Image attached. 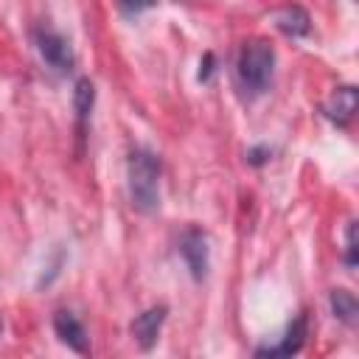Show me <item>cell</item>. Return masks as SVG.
<instances>
[{
	"instance_id": "5b68a950",
	"label": "cell",
	"mask_w": 359,
	"mask_h": 359,
	"mask_svg": "<svg viewBox=\"0 0 359 359\" xmlns=\"http://www.w3.org/2000/svg\"><path fill=\"white\" fill-rule=\"evenodd\" d=\"M53 328H56V334H59V339L67 345V348H73L76 353H87L90 351V345H87V334H84V325L76 320V314L73 311H56V317H53Z\"/></svg>"
},
{
	"instance_id": "7c38bea8",
	"label": "cell",
	"mask_w": 359,
	"mask_h": 359,
	"mask_svg": "<svg viewBox=\"0 0 359 359\" xmlns=\"http://www.w3.org/2000/svg\"><path fill=\"white\" fill-rule=\"evenodd\" d=\"M345 250H348V266H356V224H351V227H348Z\"/></svg>"
},
{
	"instance_id": "8fae6325",
	"label": "cell",
	"mask_w": 359,
	"mask_h": 359,
	"mask_svg": "<svg viewBox=\"0 0 359 359\" xmlns=\"http://www.w3.org/2000/svg\"><path fill=\"white\" fill-rule=\"evenodd\" d=\"M93 101H95V87L90 79H79L76 84V93H73V104H76V115H79V123L84 126L90 112H93Z\"/></svg>"
},
{
	"instance_id": "3957f363",
	"label": "cell",
	"mask_w": 359,
	"mask_h": 359,
	"mask_svg": "<svg viewBox=\"0 0 359 359\" xmlns=\"http://www.w3.org/2000/svg\"><path fill=\"white\" fill-rule=\"evenodd\" d=\"M36 45H39V53H42V59L53 67V70H59V73H67L70 67H73V53H70V45L56 34V31H50V28H42L39 34H36Z\"/></svg>"
},
{
	"instance_id": "6da1fadb",
	"label": "cell",
	"mask_w": 359,
	"mask_h": 359,
	"mask_svg": "<svg viewBox=\"0 0 359 359\" xmlns=\"http://www.w3.org/2000/svg\"><path fill=\"white\" fill-rule=\"evenodd\" d=\"M129 196L140 213H151L160 205V157L137 149L129 157Z\"/></svg>"
},
{
	"instance_id": "4fadbf2b",
	"label": "cell",
	"mask_w": 359,
	"mask_h": 359,
	"mask_svg": "<svg viewBox=\"0 0 359 359\" xmlns=\"http://www.w3.org/2000/svg\"><path fill=\"white\" fill-rule=\"evenodd\" d=\"M118 3H121V8L129 11V14H137V11H146V8L154 6V0H118Z\"/></svg>"
},
{
	"instance_id": "8992f818",
	"label": "cell",
	"mask_w": 359,
	"mask_h": 359,
	"mask_svg": "<svg viewBox=\"0 0 359 359\" xmlns=\"http://www.w3.org/2000/svg\"><path fill=\"white\" fill-rule=\"evenodd\" d=\"M163 320H165V306H157V309H149V311L137 314V320L132 323V334H135V339H137V345L143 351H149L157 342Z\"/></svg>"
},
{
	"instance_id": "52a82bcc",
	"label": "cell",
	"mask_w": 359,
	"mask_h": 359,
	"mask_svg": "<svg viewBox=\"0 0 359 359\" xmlns=\"http://www.w3.org/2000/svg\"><path fill=\"white\" fill-rule=\"evenodd\" d=\"M306 334H309V328H306V314H297V317H294V323L286 328L283 342H280V345H275V348H261V351H258V356H292V353H297V351L303 348Z\"/></svg>"
},
{
	"instance_id": "9c48e42d",
	"label": "cell",
	"mask_w": 359,
	"mask_h": 359,
	"mask_svg": "<svg viewBox=\"0 0 359 359\" xmlns=\"http://www.w3.org/2000/svg\"><path fill=\"white\" fill-rule=\"evenodd\" d=\"M278 28L289 36H303L309 31V14L300 6H289L278 14Z\"/></svg>"
},
{
	"instance_id": "277c9868",
	"label": "cell",
	"mask_w": 359,
	"mask_h": 359,
	"mask_svg": "<svg viewBox=\"0 0 359 359\" xmlns=\"http://www.w3.org/2000/svg\"><path fill=\"white\" fill-rule=\"evenodd\" d=\"M180 252H182L194 280H202L208 275V238H205V233L196 230V227L188 230L180 241Z\"/></svg>"
},
{
	"instance_id": "30bf717a",
	"label": "cell",
	"mask_w": 359,
	"mask_h": 359,
	"mask_svg": "<svg viewBox=\"0 0 359 359\" xmlns=\"http://www.w3.org/2000/svg\"><path fill=\"white\" fill-rule=\"evenodd\" d=\"M331 309H334V314H337L345 325H353V323H356L359 306H356V297H353L348 289H334V292H331Z\"/></svg>"
},
{
	"instance_id": "ba28073f",
	"label": "cell",
	"mask_w": 359,
	"mask_h": 359,
	"mask_svg": "<svg viewBox=\"0 0 359 359\" xmlns=\"http://www.w3.org/2000/svg\"><path fill=\"white\" fill-rule=\"evenodd\" d=\"M353 112H356V90H353V87H339V90L334 93L331 104L325 107V115H328L334 123L345 126V123L353 118Z\"/></svg>"
},
{
	"instance_id": "5bb4252c",
	"label": "cell",
	"mask_w": 359,
	"mask_h": 359,
	"mask_svg": "<svg viewBox=\"0 0 359 359\" xmlns=\"http://www.w3.org/2000/svg\"><path fill=\"white\" fill-rule=\"evenodd\" d=\"M210 65H213V56H210V53H208V56H205V67H202V70H199V79H202V81H205V79H208V76H210V70H213V67H210Z\"/></svg>"
},
{
	"instance_id": "7a4b0ae2",
	"label": "cell",
	"mask_w": 359,
	"mask_h": 359,
	"mask_svg": "<svg viewBox=\"0 0 359 359\" xmlns=\"http://www.w3.org/2000/svg\"><path fill=\"white\" fill-rule=\"evenodd\" d=\"M272 67H275V50L266 39H252L241 48V53H238V81L252 95L266 90V84L272 81Z\"/></svg>"
}]
</instances>
